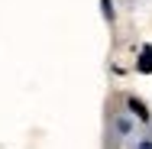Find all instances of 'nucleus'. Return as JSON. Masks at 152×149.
<instances>
[{
    "label": "nucleus",
    "instance_id": "nucleus-2",
    "mask_svg": "<svg viewBox=\"0 0 152 149\" xmlns=\"http://www.w3.org/2000/svg\"><path fill=\"white\" fill-rule=\"evenodd\" d=\"M129 107L136 110V117H139V120H149V110H146V107H142V104H139L136 97H129Z\"/></svg>",
    "mask_w": 152,
    "mask_h": 149
},
{
    "label": "nucleus",
    "instance_id": "nucleus-1",
    "mask_svg": "<svg viewBox=\"0 0 152 149\" xmlns=\"http://www.w3.org/2000/svg\"><path fill=\"white\" fill-rule=\"evenodd\" d=\"M139 71H152V49H142V59H139Z\"/></svg>",
    "mask_w": 152,
    "mask_h": 149
}]
</instances>
